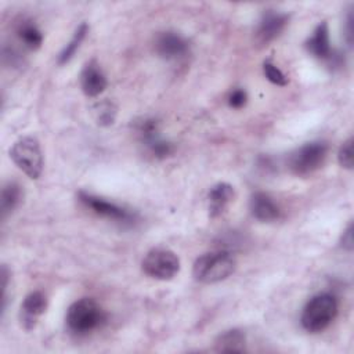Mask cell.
Masks as SVG:
<instances>
[{"mask_svg":"<svg viewBox=\"0 0 354 354\" xmlns=\"http://www.w3.org/2000/svg\"><path fill=\"white\" fill-rule=\"evenodd\" d=\"M79 201L82 202L83 206L90 209L94 214L101 216V217L108 218V220H112L115 223L130 225L136 220V216L131 212H129L126 207H123V206H120L115 202L106 201L101 196L93 195L90 192L80 191L79 192Z\"/></svg>","mask_w":354,"mask_h":354,"instance_id":"52a82bcc","label":"cell"},{"mask_svg":"<svg viewBox=\"0 0 354 354\" xmlns=\"http://www.w3.org/2000/svg\"><path fill=\"white\" fill-rule=\"evenodd\" d=\"M65 321L72 333L84 336L101 328L106 321V314L94 299L82 297L69 306Z\"/></svg>","mask_w":354,"mask_h":354,"instance_id":"6da1fadb","label":"cell"},{"mask_svg":"<svg viewBox=\"0 0 354 354\" xmlns=\"http://www.w3.org/2000/svg\"><path fill=\"white\" fill-rule=\"evenodd\" d=\"M328 145L322 141L306 142L295 149L288 158L289 170L299 177H306L317 171L325 162Z\"/></svg>","mask_w":354,"mask_h":354,"instance_id":"5b68a950","label":"cell"},{"mask_svg":"<svg viewBox=\"0 0 354 354\" xmlns=\"http://www.w3.org/2000/svg\"><path fill=\"white\" fill-rule=\"evenodd\" d=\"M263 73L268 82L277 86H286L288 84V77L285 73L270 59H266L263 62Z\"/></svg>","mask_w":354,"mask_h":354,"instance_id":"44dd1931","label":"cell"},{"mask_svg":"<svg viewBox=\"0 0 354 354\" xmlns=\"http://www.w3.org/2000/svg\"><path fill=\"white\" fill-rule=\"evenodd\" d=\"M337 160H339V165L347 170H351L353 169V138L350 137L347 141H344L342 144V147L339 148V152H337Z\"/></svg>","mask_w":354,"mask_h":354,"instance_id":"7402d4cb","label":"cell"},{"mask_svg":"<svg viewBox=\"0 0 354 354\" xmlns=\"http://www.w3.org/2000/svg\"><path fill=\"white\" fill-rule=\"evenodd\" d=\"M17 36L19 41L29 50H37L43 44V33L30 19H22L17 25Z\"/></svg>","mask_w":354,"mask_h":354,"instance_id":"e0dca14e","label":"cell"},{"mask_svg":"<svg viewBox=\"0 0 354 354\" xmlns=\"http://www.w3.org/2000/svg\"><path fill=\"white\" fill-rule=\"evenodd\" d=\"M141 268L149 278L169 281L178 274L180 259L167 248H153L142 259Z\"/></svg>","mask_w":354,"mask_h":354,"instance_id":"8992f818","label":"cell"},{"mask_svg":"<svg viewBox=\"0 0 354 354\" xmlns=\"http://www.w3.org/2000/svg\"><path fill=\"white\" fill-rule=\"evenodd\" d=\"M235 271V259L230 252L216 250L199 256L192 267V275L202 283H217Z\"/></svg>","mask_w":354,"mask_h":354,"instance_id":"7a4b0ae2","label":"cell"},{"mask_svg":"<svg viewBox=\"0 0 354 354\" xmlns=\"http://www.w3.org/2000/svg\"><path fill=\"white\" fill-rule=\"evenodd\" d=\"M289 15L275 10H267L257 25L256 41L259 44H268L275 40L288 25Z\"/></svg>","mask_w":354,"mask_h":354,"instance_id":"30bf717a","label":"cell"},{"mask_svg":"<svg viewBox=\"0 0 354 354\" xmlns=\"http://www.w3.org/2000/svg\"><path fill=\"white\" fill-rule=\"evenodd\" d=\"M218 353H243L246 350V336L239 329H230L220 333L214 342Z\"/></svg>","mask_w":354,"mask_h":354,"instance_id":"2e32d148","label":"cell"},{"mask_svg":"<svg viewBox=\"0 0 354 354\" xmlns=\"http://www.w3.org/2000/svg\"><path fill=\"white\" fill-rule=\"evenodd\" d=\"M14 165L29 178L36 180L43 171V152L39 141L32 136L21 137L10 149Z\"/></svg>","mask_w":354,"mask_h":354,"instance_id":"277c9868","label":"cell"},{"mask_svg":"<svg viewBox=\"0 0 354 354\" xmlns=\"http://www.w3.org/2000/svg\"><path fill=\"white\" fill-rule=\"evenodd\" d=\"M246 101H248V94L243 88H235L228 95V105L235 109L245 106Z\"/></svg>","mask_w":354,"mask_h":354,"instance_id":"603a6c76","label":"cell"},{"mask_svg":"<svg viewBox=\"0 0 354 354\" xmlns=\"http://www.w3.org/2000/svg\"><path fill=\"white\" fill-rule=\"evenodd\" d=\"M137 131L144 145L155 158L165 159L173 153V144L162 138V136L159 134V124L155 119H144L142 122H140L137 124Z\"/></svg>","mask_w":354,"mask_h":354,"instance_id":"ba28073f","label":"cell"},{"mask_svg":"<svg viewBox=\"0 0 354 354\" xmlns=\"http://www.w3.org/2000/svg\"><path fill=\"white\" fill-rule=\"evenodd\" d=\"M94 116L98 124L101 126H109L113 123L115 116H116V108L112 102L109 101H102L94 105L93 108Z\"/></svg>","mask_w":354,"mask_h":354,"instance_id":"ffe728a7","label":"cell"},{"mask_svg":"<svg viewBox=\"0 0 354 354\" xmlns=\"http://www.w3.org/2000/svg\"><path fill=\"white\" fill-rule=\"evenodd\" d=\"M106 77L95 61H88L80 72V87L87 97H97L106 88Z\"/></svg>","mask_w":354,"mask_h":354,"instance_id":"7c38bea8","label":"cell"},{"mask_svg":"<svg viewBox=\"0 0 354 354\" xmlns=\"http://www.w3.org/2000/svg\"><path fill=\"white\" fill-rule=\"evenodd\" d=\"M156 54L167 61L184 58L189 51L188 40L177 32H162L155 39Z\"/></svg>","mask_w":354,"mask_h":354,"instance_id":"9c48e42d","label":"cell"},{"mask_svg":"<svg viewBox=\"0 0 354 354\" xmlns=\"http://www.w3.org/2000/svg\"><path fill=\"white\" fill-rule=\"evenodd\" d=\"M87 33H88V25L86 22H82L76 28V30H75L73 36L71 37V40L65 44V47L58 54V64L59 65H65V64H68L73 58V55L76 54V51L82 46L83 40L86 39Z\"/></svg>","mask_w":354,"mask_h":354,"instance_id":"d6986e66","label":"cell"},{"mask_svg":"<svg viewBox=\"0 0 354 354\" xmlns=\"http://www.w3.org/2000/svg\"><path fill=\"white\" fill-rule=\"evenodd\" d=\"M249 209L252 216L261 223H271L279 218L281 210L272 198L266 192H254L250 196Z\"/></svg>","mask_w":354,"mask_h":354,"instance_id":"4fadbf2b","label":"cell"},{"mask_svg":"<svg viewBox=\"0 0 354 354\" xmlns=\"http://www.w3.org/2000/svg\"><path fill=\"white\" fill-rule=\"evenodd\" d=\"M340 245L344 250L351 252L353 250V245H354V239H353V224L350 223L347 225V228L343 231L342 239H340Z\"/></svg>","mask_w":354,"mask_h":354,"instance_id":"cb8c5ba5","label":"cell"},{"mask_svg":"<svg viewBox=\"0 0 354 354\" xmlns=\"http://www.w3.org/2000/svg\"><path fill=\"white\" fill-rule=\"evenodd\" d=\"M235 191L234 187L228 183H217L214 184L207 195V210L212 218L218 217L224 213L230 202L234 199Z\"/></svg>","mask_w":354,"mask_h":354,"instance_id":"9a60e30c","label":"cell"},{"mask_svg":"<svg viewBox=\"0 0 354 354\" xmlns=\"http://www.w3.org/2000/svg\"><path fill=\"white\" fill-rule=\"evenodd\" d=\"M306 50L318 59H330L333 57V50L329 40V29L325 21L318 24L313 35L307 39Z\"/></svg>","mask_w":354,"mask_h":354,"instance_id":"5bb4252c","label":"cell"},{"mask_svg":"<svg viewBox=\"0 0 354 354\" xmlns=\"http://www.w3.org/2000/svg\"><path fill=\"white\" fill-rule=\"evenodd\" d=\"M353 24H354V15H353V12L350 11V12L347 14V18H346V39H347L348 46H351V43H353V32H354Z\"/></svg>","mask_w":354,"mask_h":354,"instance_id":"d4e9b609","label":"cell"},{"mask_svg":"<svg viewBox=\"0 0 354 354\" xmlns=\"http://www.w3.org/2000/svg\"><path fill=\"white\" fill-rule=\"evenodd\" d=\"M337 300L330 293H318L313 296L301 311V326L311 333L326 329L337 315Z\"/></svg>","mask_w":354,"mask_h":354,"instance_id":"3957f363","label":"cell"},{"mask_svg":"<svg viewBox=\"0 0 354 354\" xmlns=\"http://www.w3.org/2000/svg\"><path fill=\"white\" fill-rule=\"evenodd\" d=\"M24 196L22 188L18 183L15 181H8L3 189H1V196H0V213L1 218H6L8 214H11L18 205L21 203Z\"/></svg>","mask_w":354,"mask_h":354,"instance_id":"ac0fdd59","label":"cell"},{"mask_svg":"<svg viewBox=\"0 0 354 354\" xmlns=\"http://www.w3.org/2000/svg\"><path fill=\"white\" fill-rule=\"evenodd\" d=\"M47 308V297L43 292L35 290L26 295L21 304V311H19V319L21 325L26 329L30 330L36 326L39 318L44 314Z\"/></svg>","mask_w":354,"mask_h":354,"instance_id":"8fae6325","label":"cell"}]
</instances>
